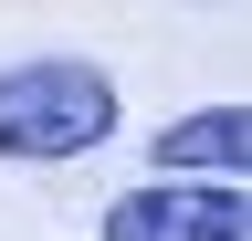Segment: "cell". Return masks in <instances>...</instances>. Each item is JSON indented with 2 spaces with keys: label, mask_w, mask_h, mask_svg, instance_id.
<instances>
[{
  "label": "cell",
  "mask_w": 252,
  "mask_h": 241,
  "mask_svg": "<svg viewBox=\"0 0 252 241\" xmlns=\"http://www.w3.org/2000/svg\"><path fill=\"white\" fill-rule=\"evenodd\" d=\"M158 168H200V178H242L252 168V115L242 105H200L158 136Z\"/></svg>",
  "instance_id": "obj_3"
},
{
  "label": "cell",
  "mask_w": 252,
  "mask_h": 241,
  "mask_svg": "<svg viewBox=\"0 0 252 241\" xmlns=\"http://www.w3.org/2000/svg\"><path fill=\"white\" fill-rule=\"evenodd\" d=\"M116 84L94 63H11L0 74V158L21 168H63V158H94L116 136Z\"/></svg>",
  "instance_id": "obj_1"
},
{
  "label": "cell",
  "mask_w": 252,
  "mask_h": 241,
  "mask_svg": "<svg viewBox=\"0 0 252 241\" xmlns=\"http://www.w3.org/2000/svg\"><path fill=\"white\" fill-rule=\"evenodd\" d=\"M105 241H252L242 178H200V189H126V199H105Z\"/></svg>",
  "instance_id": "obj_2"
}]
</instances>
